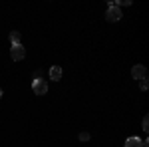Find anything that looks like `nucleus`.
Here are the masks:
<instances>
[{"mask_svg": "<svg viewBox=\"0 0 149 147\" xmlns=\"http://www.w3.org/2000/svg\"><path fill=\"white\" fill-rule=\"evenodd\" d=\"M121 8H117L113 2H109V8H107V12H105V20L107 22H117V20H121Z\"/></svg>", "mask_w": 149, "mask_h": 147, "instance_id": "f257e3e1", "label": "nucleus"}, {"mask_svg": "<svg viewBox=\"0 0 149 147\" xmlns=\"http://www.w3.org/2000/svg\"><path fill=\"white\" fill-rule=\"evenodd\" d=\"M32 90H34L36 95H44V93L48 91V84H46V79L36 78L34 82H32Z\"/></svg>", "mask_w": 149, "mask_h": 147, "instance_id": "f03ea898", "label": "nucleus"}, {"mask_svg": "<svg viewBox=\"0 0 149 147\" xmlns=\"http://www.w3.org/2000/svg\"><path fill=\"white\" fill-rule=\"evenodd\" d=\"M131 76H133V79H147V70H145V66H141V64H137V66H133V70H131Z\"/></svg>", "mask_w": 149, "mask_h": 147, "instance_id": "7ed1b4c3", "label": "nucleus"}, {"mask_svg": "<svg viewBox=\"0 0 149 147\" xmlns=\"http://www.w3.org/2000/svg\"><path fill=\"white\" fill-rule=\"evenodd\" d=\"M24 56H26V50L22 48V44H18V46H12V48H10V58L14 60V62L22 60Z\"/></svg>", "mask_w": 149, "mask_h": 147, "instance_id": "20e7f679", "label": "nucleus"}, {"mask_svg": "<svg viewBox=\"0 0 149 147\" xmlns=\"http://www.w3.org/2000/svg\"><path fill=\"white\" fill-rule=\"evenodd\" d=\"M50 78L54 79V82H58V79L62 78V68L60 66H52L50 68Z\"/></svg>", "mask_w": 149, "mask_h": 147, "instance_id": "39448f33", "label": "nucleus"}, {"mask_svg": "<svg viewBox=\"0 0 149 147\" xmlns=\"http://www.w3.org/2000/svg\"><path fill=\"white\" fill-rule=\"evenodd\" d=\"M125 147H143V141L139 137H129L125 141Z\"/></svg>", "mask_w": 149, "mask_h": 147, "instance_id": "423d86ee", "label": "nucleus"}, {"mask_svg": "<svg viewBox=\"0 0 149 147\" xmlns=\"http://www.w3.org/2000/svg\"><path fill=\"white\" fill-rule=\"evenodd\" d=\"M10 42H12V46L20 44V32H10Z\"/></svg>", "mask_w": 149, "mask_h": 147, "instance_id": "0eeeda50", "label": "nucleus"}, {"mask_svg": "<svg viewBox=\"0 0 149 147\" xmlns=\"http://www.w3.org/2000/svg\"><path fill=\"white\" fill-rule=\"evenodd\" d=\"M149 129V119H147V115L143 117V131H147Z\"/></svg>", "mask_w": 149, "mask_h": 147, "instance_id": "6e6552de", "label": "nucleus"}, {"mask_svg": "<svg viewBox=\"0 0 149 147\" xmlns=\"http://www.w3.org/2000/svg\"><path fill=\"white\" fill-rule=\"evenodd\" d=\"M139 86H141V90L145 91V90H147V79H141V82H139Z\"/></svg>", "mask_w": 149, "mask_h": 147, "instance_id": "1a4fd4ad", "label": "nucleus"}, {"mask_svg": "<svg viewBox=\"0 0 149 147\" xmlns=\"http://www.w3.org/2000/svg\"><path fill=\"white\" fill-rule=\"evenodd\" d=\"M80 139L81 141H88L90 139V133H80Z\"/></svg>", "mask_w": 149, "mask_h": 147, "instance_id": "9d476101", "label": "nucleus"}, {"mask_svg": "<svg viewBox=\"0 0 149 147\" xmlns=\"http://www.w3.org/2000/svg\"><path fill=\"white\" fill-rule=\"evenodd\" d=\"M0 98H2V90H0Z\"/></svg>", "mask_w": 149, "mask_h": 147, "instance_id": "9b49d317", "label": "nucleus"}]
</instances>
